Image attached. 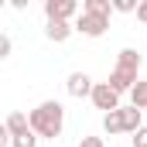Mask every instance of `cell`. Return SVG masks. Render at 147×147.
Here are the masks:
<instances>
[{"label": "cell", "instance_id": "obj_1", "mask_svg": "<svg viewBox=\"0 0 147 147\" xmlns=\"http://www.w3.org/2000/svg\"><path fill=\"white\" fill-rule=\"evenodd\" d=\"M28 127H31L34 137H48V140L62 137V130H65V106H62L58 99L38 103L34 110L28 113Z\"/></svg>", "mask_w": 147, "mask_h": 147}, {"label": "cell", "instance_id": "obj_2", "mask_svg": "<svg viewBox=\"0 0 147 147\" xmlns=\"http://www.w3.org/2000/svg\"><path fill=\"white\" fill-rule=\"evenodd\" d=\"M137 72H140V51L137 48H120L116 65H113V72H110V89L116 96L130 92L134 82H137Z\"/></svg>", "mask_w": 147, "mask_h": 147}, {"label": "cell", "instance_id": "obj_3", "mask_svg": "<svg viewBox=\"0 0 147 147\" xmlns=\"http://www.w3.org/2000/svg\"><path fill=\"white\" fill-rule=\"evenodd\" d=\"M106 28H110L106 17H92V14H82V10H79V17L72 21V31H79V34H86V38H103Z\"/></svg>", "mask_w": 147, "mask_h": 147}, {"label": "cell", "instance_id": "obj_4", "mask_svg": "<svg viewBox=\"0 0 147 147\" xmlns=\"http://www.w3.org/2000/svg\"><path fill=\"white\" fill-rule=\"evenodd\" d=\"M89 99H92V106L103 113H113L120 110V96L110 89V82H92V92H89Z\"/></svg>", "mask_w": 147, "mask_h": 147}, {"label": "cell", "instance_id": "obj_5", "mask_svg": "<svg viewBox=\"0 0 147 147\" xmlns=\"http://www.w3.org/2000/svg\"><path fill=\"white\" fill-rule=\"evenodd\" d=\"M45 17L72 24V17H79V3L75 0H45Z\"/></svg>", "mask_w": 147, "mask_h": 147}, {"label": "cell", "instance_id": "obj_6", "mask_svg": "<svg viewBox=\"0 0 147 147\" xmlns=\"http://www.w3.org/2000/svg\"><path fill=\"white\" fill-rule=\"evenodd\" d=\"M65 89H69L72 99H86V96L92 92V79H89L86 72H72L69 79H65Z\"/></svg>", "mask_w": 147, "mask_h": 147}, {"label": "cell", "instance_id": "obj_7", "mask_svg": "<svg viewBox=\"0 0 147 147\" xmlns=\"http://www.w3.org/2000/svg\"><path fill=\"white\" fill-rule=\"evenodd\" d=\"M45 38L55 41V45H65V41L72 38V24H65V21H48V24H45Z\"/></svg>", "mask_w": 147, "mask_h": 147}, {"label": "cell", "instance_id": "obj_8", "mask_svg": "<svg viewBox=\"0 0 147 147\" xmlns=\"http://www.w3.org/2000/svg\"><path fill=\"white\" fill-rule=\"evenodd\" d=\"M120 120H123V134H137L144 127V116L137 106H120Z\"/></svg>", "mask_w": 147, "mask_h": 147}, {"label": "cell", "instance_id": "obj_9", "mask_svg": "<svg viewBox=\"0 0 147 147\" xmlns=\"http://www.w3.org/2000/svg\"><path fill=\"white\" fill-rule=\"evenodd\" d=\"M3 127H7V134H10V140L31 130V127H28V113H21V110H14V113H10V116L3 120Z\"/></svg>", "mask_w": 147, "mask_h": 147}, {"label": "cell", "instance_id": "obj_10", "mask_svg": "<svg viewBox=\"0 0 147 147\" xmlns=\"http://www.w3.org/2000/svg\"><path fill=\"white\" fill-rule=\"evenodd\" d=\"M82 14H92V17H106V21H110L113 3L110 0H82Z\"/></svg>", "mask_w": 147, "mask_h": 147}, {"label": "cell", "instance_id": "obj_11", "mask_svg": "<svg viewBox=\"0 0 147 147\" xmlns=\"http://www.w3.org/2000/svg\"><path fill=\"white\" fill-rule=\"evenodd\" d=\"M130 106H137L140 113L147 110V79H137V82H134V89H130Z\"/></svg>", "mask_w": 147, "mask_h": 147}, {"label": "cell", "instance_id": "obj_12", "mask_svg": "<svg viewBox=\"0 0 147 147\" xmlns=\"http://www.w3.org/2000/svg\"><path fill=\"white\" fill-rule=\"evenodd\" d=\"M103 130H106L110 137L123 134V120H120V110H113V113H103Z\"/></svg>", "mask_w": 147, "mask_h": 147}, {"label": "cell", "instance_id": "obj_13", "mask_svg": "<svg viewBox=\"0 0 147 147\" xmlns=\"http://www.w3.org/2000/svg\"><path fill=\"white\" fill-rule=\"evenodd\" d=\"M110 3H113V10H116V14H134L140 0H110Z\"/></svg>", "mask_w": 147, "mask_h": 147}, {"label": "cell", "instance_id": "obj_14", "mask_svg": "<svg viewBox=\"0 0 147 147\" xmlns=\"http://www.w3.org/2000/svg\"><path fill=\"white\" fill-rule=\"evenodd\" d=\"M10 147H38V137L28 130V134H21V137H14L10 140Z\"/></svg>", "mask_w": 147, "mask_h": 147}, {"label": "cell", "instance_id": "obj_15", "mask_svg": "<svg viewBox=\"0 0 147 147\" xmlns=\"http://www.w3.org/2000/svg\"><path fill=\"white\" fill-rule=\"evenodd\" d=\"M10 51H14V41H10L7 34H0V62H3V58H10Z\"/></svg>", "mask_w": 147, "mask_h": 147}, {"label": "cell", "instance_id": "obj_16", "mask_svg": "<svg viewBox=\"0 0 147 147\" xmlns=\"http://www.w3.org/2000/svg\"><path fill=\"white\" fill-rule=\"evenodd\" d=\"M79 147H106V144H103V137H82Z\"/></svg>", "mask_w": 147, "mask_h": 147}, {"label": "cell", "instance_id": "obj_17", "mask_svg": "<svg viewBox=\"0 0 147 147\" xmlns=\"http://www.w3.org/2000/svg\"><path fill=\"white\" fill-rule=\"evenodd\" d=\"M134 147H147V127H140V130L134 134Z\"/></svg>", "mask_w": 147, "mask_h": 147}, {"label": "cell", "instance_id": "obj_18", "mask_svg": "<svg viewBox=\"0 0 147 147\" xmlns=\"http://www.w3.org/2000/svg\"><path fill=\"white\" fill-rule=\"evenodd\" d=\"M134 14H137V21H140V24H147V0L137 3V10H134Z\"/></svg>", "mask_w": 147, "mask_h": 147}, {"label": "cell", "instance_id": "obj_19", "mask_svg": "<svg viewBox=\"0 0 147 147\" xmlns=\"http://www.w3.org/2000/svg\"><path fill=\"white\" fill-rule=\"evenodd\" d=\"M7 144H10V134H7V127L0 123V147H7Z\"/></svg>", "mask_w": 147, "mask_h": 147}, {"label": "cell", "instance_id": "obj_20", "mask_svg": "<svg viewBox=\"0 0 147 147\" xmlns=\"http://www.w3.org/2000/svg\"><path fill=\"white\" fill-rule=\"evenodd\" d=\"M0 10H3V0H0Z\"/></svg>", "mask_w": 147, "mask_h": 147}]
</instances>
